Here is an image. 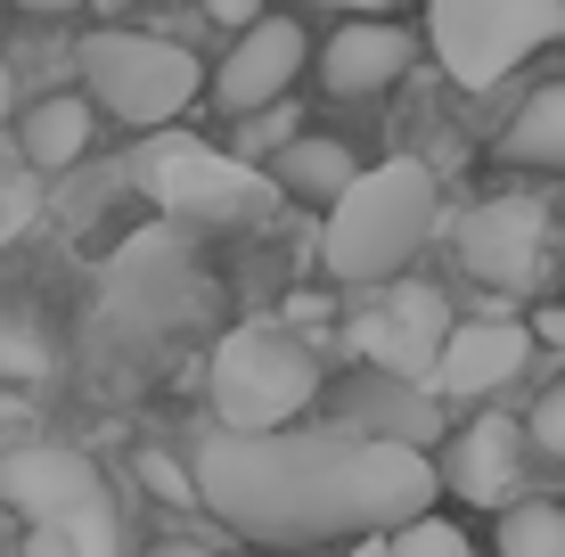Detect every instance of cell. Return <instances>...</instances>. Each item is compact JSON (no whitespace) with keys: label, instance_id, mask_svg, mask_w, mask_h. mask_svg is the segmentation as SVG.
Instances as JSON below:
<instances>
[{"label":"cell","instance_id":"1","mask_svg":"<svg viewBox=\"0 0 565 557\" xmlns=\"http://www.w3.org/2000/svg\"><path fill=\"white\" fill-rule=\"evenodd\" d=\"M189 501L238 525L263 549L320 557L328 542H377L435 516V459L369 443L353 427H279V435H198Z\"/></svg>","mask_w":565,"mask_h":557},{"label":"cell","instance_id":"2","mask_svg":"<svg viewBox=\"0 0 565 557\" xmlns=\"http://www.w3.org/2000/svg\"><path fill=\"white\" fill-rule=\"evenodd\" d=\"M426 229H435V172L394 157L377 172H353V189H344L337 205H328V271L337 279H394L402 263L426 246Z\"/></svg>","mask_w":565,"mask_h":557},{"label":"cell","instance_id":"3","mask_svg":"<svg viewBox=\"0 0 565 557\" xmlns=\"http://www.w3.org/2000/svg\"><path fill=\"white\" fill-rule=\"evenodd\" d=\"M0 501L25 516V557H124L107 475L83 451H17L0 459Z\"/></svg>","mask_w":565,"mask_h":557},{"label":"cell","instance_id":"4","mask_svg":"<svg viewBox=\"0 0 565 557\" xmlns=\"http://www.w3.org/2000/svg\"><path fill=\"white\" fill-rule=\"evenodd\" d=\"M311 394H320V361L270 320L230 329L213 344V418H222V435H279L311 410Z\"/></svg>","mask_w":565,"mask_h":557},{"label":"cell","instance_id":"5","mask_svg":"<svg viewBox=\"0 0 565 557\" xmlns=\"http://www.w3.org/2000/svg\"><path fill=\"white\" fill-rule=\"evenodd\" d=\"M426 42H435L443 74L459 90H492L533 50L565 42V0H435L426 9Z\"/></svg>","mask_w":565,"mask_h":557},{"label":"cell","instance_id":"6","mask_svg":"<svg viewBox=\"0 0 565 557\" xmlns=\"http://www.w3.org/2000/svg\"><path fill=\"white\" fill-rule=\"evenodd\" d=\"M74 66L115 124H172L205 83V66L164 33H83Z\"/></svg>","mask_w":565,"mask_h":557},{"label":"cell","instance_id":"7","mask_svg":"<svg viewBox=\"0 0 565 557\" xmlns=\"http://www.w3.org/2000/svg\"><path fill=\"white\" fill-rule=\"evenodd\" d=\"M148 197L164 205L172 222H255L270 205V181L255 164L205 148V140H164L148 157Z\"/></svg>","mask_w":565,"mask_h":557},{"label":"cell","instance_id":"8","mask_svg":"<svg viewBox=\"0 0 565 557\" xmlns=\"http://www.w3.org/2000/svg\"><path fill=\"white\" fill-rule=\"evenodd\" d=\"M541 238H550V205L509 189V197H483L459 222V263H467V279L500 287V296H524L541 279Z\"/></svg>","mask_w":565,"mask_h":557},{"label":"cell","instance_id":"9","mask_svg":"<svg viewBox=\"0 0 565 557\" xmlns=\"http://www.w3.org/2000/svg\"><path fill=\"white\" fill-rule=\"evenodd\" d=\"M443 336H451V303H443V287H426V279H402L394 296L361 320V344L385 369V386H426L435 361H443Z\"/></svg>","mask_w":565,"mask_h":557},{"label":"cell","instance_id":"10","mask_svg":"<svg viewBox=\"0 0 565 557\" xmlns=\"http://www.w3.org/2000/svg\"><path fill=\"white\" fill-rule=\"evenodd\" d=\"M303 25L296 17H255V25L238 33V50L222 57V74H213V99L222 107H238V115H263V107H279L287 99V83L303 74Z\"/></svg>","mask_w":565,"mask_h":557},{"label":"cell","instance_id":"11","mask_svg":"<svg viewBox=\"0 0 565 557\" xmlns=\"http://www.w3.org/2000/svg\"><path fill=\"white\" fill-rule=\"evenodd\" d=\"M516 475H524V427L500 418V410H483L451 435V451H443V468H435V492L451 484L459 501H476V508H509Z\"/></svg>","mask_w":565,"mask_h":557},{"label":"cell","instance_id":"12","mask_svg":"<svg viewBox=\"0 0 565 557\" xmlns=\"http://www.w3.org/2000/svg\"><path fill=\"white\" fill-rule=\"evenodd\" d=\"M533 361V336L516 329V320H451V336H443V361H435V394H492L509 386V377Z\"/></svg>","mask_w":565,"mask_h":557},{"label":"cell","instance_id":"13","mask_svg":"<svg viewBox=\"0 0 565 557\" xmlns=\"http://www.w3.org/2000/svg\"><path fill=\"white\" fill-rule=\"evenodd\" d=\"M402 66H411V33H402V25H369V17L337 25V33H328V50H320V83L337 90V99L385 90Z\"/></svg>","mask_w":565,"mask_h":557},{"label":"cell","instance_id":"14","mask_svg":"<svg viewBox=\"0 0 565 557\" xmlns=\"http://www.w3.org/2000/svg\"><path fill=\"white\" fill-rule=\"evenodd\" d=\"M17 140H25V164H50V172L74 164V157L90 148V99H74V90H57V99H33Z\"/></svg>","mask_w":565,"mask_h":557},{"label":"cell","instance_id":"15","mask_svg":"<svg viewBox=\"0 0 565 557\" xmlns=\"http://www.w3.org/2000/svg\"><path fill=\"white\" fill-rule=\"evenodd\" d=\"M500 148H509V164H533V172H565V83L533 90V99L516 107V124L500 131Z\"/></svg>","mask_w":565,"mask_h":557},{"label":"cell","instance_id":"16","mask_svg":"<svg viewBox=\"0 0 565 557\" xmlns=\"http://www.w3.org/2000/svg\"><path fill=\"white\" fill-rule=\"evenodd\" d=\"M353 435L369 443H402V451H426V435H435V394H411V386H377V401H361L353 418H344Z\"/></svg>","mask_w":565,"mask_h":557},{"label":"cell","instance_id":"17","mask_svg":"<svg viewBox=\"0 0 565 557\" xmlns=\"http://www.w3.org/2000/svg\"><path fill=\"white\" fill-rule=\"evenodd\" d=\"M279 181L296 189V197H328L337 205L344 189H353V157H344V140H287L279 148Z\"/></svg>","mask_w":565,"mask_h":557},{"label":"cell","instance_id":"18","mask_svg":"<svg viewBox=\"0 0 565 557\" xmlns=\"http://www.w3.org/2000/svg\"><path fill=\"white\" fill-rule=\"evenodd\" d=\"M500 557H565V508L557 501H509Z\"/></svg>","mask_w":565,"mask_h":557},{"label":"cell","instance_id":"19","mask_svg":"<svg viewBox=\"0 0 565 557\" xmlns=\"http://www.w3.org/2000/svg\"><path fill=\"white\" fill-rule=\"evenodd\" d=\"M385 549H394V557H476V542H467L451 516H418V525L385 533Z\"/></svg>","mask_w":565,"mask_h":557},{"label":"cell","instance_id":"20","mask_svg":"<svg viewBox=\"0 0 565 557\" xmlns=\"http://www.w3.org/2000/svg\"><path fill=\"white\" fill-rule=\"evenodd\" d=\"M33 214H42V189H33V172L0 157V246H9V238H17V229H25Z\"/></svg>","mask_w":565,"mask_h":557},{"label":"cell","instance_id":"21","mask_svg":"<svg viewBox=\"0 0 565 557\" xmlns=\"http://www.w3.org/2000/svg\"><path fill=\"white\" fill-rule=\"evenodd\" d=\"M287 140H296V107H263V115H246V131H238V148H246V157H270V148H287ZM238 157V164H246Z\"/></svg>","mask_w":565,"mask_h":557},{"label":"cell","instance_id":"22","mask_svg":"<svg viewBox=\"0 0 565 557\" xmlns=\"http://www.w3.org/2000/svg\"><path fill=\"white\" fill-rule=\"evenodd\" d=\"M533 451H550V459H565V377L550 394L533 401Z\"/></svg>","mask_w":565,"mask_h":557},{"label":"cell","instance_id":"23","mask_svg":"<svg viewBox=\"0 0 565 557\" xmlns=\"http://www.w3.org/2000/svg\"><path fill=\"white\" fill-rule=\"evenodd\" d=\"M140 475H148V492H164V501H189V468L172 451H140Z\"/></svg>","mask_w":565,"mask_h":557},{"label":"cell","instance_id":"24","mask_svg":"<svg viewBox=\"0 0 565 557\" xmlns=\"http://www.w3.org/2000/svg\"><path fill=\"white\" fill-rule=\"evenodd\" d=\"M524 336H541V344H565V303H550V312H533V329Z\"/></svg>","mask_w":565,"mask_h":557},{"label":"cell","instance_id":"25","mask_svg":"<svg viewBox=\"0 0 565 557\" xmlns=\"http://www.w3.org/2000/svg\"><path fill=\"white\" fill-rule=\"evenodd\" d=\"M344 557H394V549H385V533H377V542H353Z\"/></svg>","mask_w":565,"mask_h":557},{"label":"cell","instance_id":"26","mask_svg":"<svg viewBox=\"0 0 565 557\" xmlns=\"http://www.w3.org/2000/svg\"><path fill=\"white\" fill-rule=\"evenodd\" d=\"M148 557H205L198 542H164V549H148Z\"/></svg>","mask_w":565,"mask_h":557},{"label":"cell","instance_id":"27","mask_svg":"<svg viewBox=\"0 0 565 557\" xmlns=\"http://www.w3.org/2000/svg\"><path fill=\"white\" fill-rule=\"evenodd\" d=\"M0 124H9V66H0Z\"/></svg>","mask_w":565,"mask_h":557},{"label":"cell","instance_id":"28","mask_svg":"<svg viewBox=\"0 0 565 557\" xmlns=\"http://www.w3.org/2000/svg\"><path fill=\"white\" fill-rule=\"evenodd\" d=\"M0 410H9V394H0Z\"/></svg>","mask_w":565,"mask_h":557},{"label":"cell","instance_id":"29","mask_svg":"<svg viewBox=\"0 0 565 557\" xmlns=\"http://www.w3.org/2000/svg\"><path fill=\"white\" fill-rule=\"evenodd\" d=\"M320 557H337V549H320Z\"/></svg>","mask_w":565,"mask_h":557}]
</instances>
